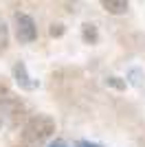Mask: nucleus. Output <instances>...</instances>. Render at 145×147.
<instances>
[{
	"instance_id": "6e6552de",
	"label": "nucleus",
	"mask_w": 145,
	"mask_h": 147,
	"mask_svg": "<svg viewBox=\"0 0 145 147\" xmlns=\"http://www.w3.org/2000/svg\"><path fill=\"white\" fill-rule=\"evenodd\" d=\"M127 79H130V84L134 88H141L143 86V70L141 68H130L127 70Z\"/></svg>"
},
{
	"instance_id": "20e7f679",
	"label": "nucleus",
	"mask_w": 145,
	"mask_h": 147,
	"mask_svg": "<svg viewBox=\"0 0 145 147\" xmlns=\"http://www.w3.org/2000/svg\"><path fill=\"white\" fill-rule=\"evenodd\" d=\"M13 79H16V84L20 86V90H35V88L40 86L35 79H31L29 70H26V66H24L22 61H16V64H13Z\"/></svg>"
},
{
	"instance_id": "9d476101",
	"label": "nucleus",
	"mask_w": 145,
	"mask_h": 147,
	"mask_svg": "<svg viewBox=\"0 0 145 147\" xmlns=\"http://www.w3.org/2000/svg\"><path fill=\"white\" fill-rule=\"evenodd\" d=\"M64 24H60V22H57V24H51V31H48V33H51V37H62L64 35Z\"/></svg>"
},
{
	"instance_id": "0eeeda50",
	"label": "nucleus",
	"mask_w": 145,
	"mask_h": 147,
	"mask_svg": "<svg viewBox=\"0 0 145 147\" xmlns=\"http://www.w3.org/2000/svg\"><path fill=\"white\" fill-rule=\"evenodd\" d=\"M9 46V26L2 18H0V53H5Z\"/></svg>"
},
{
	"instance_id": "7ed1b4c3",
	"label": "nucleus",
	"mask_w": 145,
	"mask_h": 147,
	"mask_svg": "<svg viewBox=\"0 0 145 147\" xmlns=\"http://www.w3.org/2000/svg\"><path fill=\"white\" fill-rule=\"evenodd\" d=\"M13 26H16V37L20 44H31L37 37V26L29 13H16L13 16Z\"/></svg>"
},
{
	"instance_id": "39448f33",
	"label": "nucleus",
	"mask_w": 145,
	"mask_h": 147,
	"mask_svg": "<svg viewBox=\"0 0 145 147\" xmlns=\"http://www.w3.org/2000/svg\"><path fill=\"white\" fill-rule=\"evenodd\" d=\"M99 5L110 13V16H123L130 9V0H99Z\"/></svg>"
},
{
	"instance_id": "1a4fd4ad",
	"label": "nucleus",
	"mask_w": 145,
	"mask_h": 147,
	"mask_svg": "<svg viewBox=\"0 0 145 147\" xmlns=\"http://www.w3.org/2000/svg\"><path fill=\"white\" fill-rule=\"evenodd\" d=\"M106 86L115 88V90H125V88H127V81L121 79V77H108V79H106Z\"/></svg>"
},
{
	"instance_id": "9b49d317",
	"label": "nucleus",
	"mask_w": 145,
	"mask_h": 147,
	"mask_svg": "<svg viewBox=\"0 0 145 147\" xmlns=\"http://www.w3.org/2000/svg\"><path fill=\"white\" fill-rule=\"evenodd\" d=\"M77 147H99V145H90V143H79Z\"/></svg>"
},
{
	"instance_id": "423d86ee",
	"label": "nucleus",
	"mask_w": 145,
	"mask_h": 147,
	"mask_svg": "<svg viewBox=\"0 0 145 147\" xmlns=\"http://www.w3.org/2000/svg\"><path fill=\"white\" fill-rule=\"evenodd\" d=\"M81 40H84L86 44H97L99 42V31H97V26L92 24V22H84V24H81Z\"/></svg>"
},
{
	"instance_id": "f03ea898",
	"label": "nucleus",
	"mask_w": 145,
	"mask_h": 147,
	"mask_svg": "<svg viewBox=\"0 0 145 147\" xmlns=\"http://www.w3.org/2000/svg\"><path fill=\"white\" fill-rule=\"evenodd\" d=\"M24 114H26V108L20 101V97H16L7 88H0V117L11 127H16L20 125V121H24Z\"/></svg>"
},
{
	"instance_id": "f257e3e1",
	"label": "nucleus",
	"mask_w": 145,
	"mask_h": 147,
	"mask_svg": "<svg viewBox=\"0 0 145 147\" xmlns=\"http://www.w3.org/2000/svg\"><path fill=\"white\" fill-rule=\"evenodd\" d=\"M55 119L48 114H33L24 121L20 132V145L22 147H44L55 134Z\"/></svg>"
}]
</instances>
